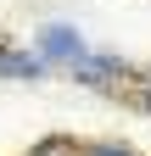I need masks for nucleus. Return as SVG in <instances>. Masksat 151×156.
I'll list each match as a JSON object with an SVG mask.
<instances>
[{"label": "nucleus", "mask_w": 151, "mask_h": 156, "mask_svg": "<svg viewBox=\"0 0 151 156\" xmlns=\"http://www.w3.org/2000/svg\"><path fill=\"white\" fill-rule=\"evenodd\" d=\"M39 62H67L73 73H79V67L90 62V45H84V34H79V28L50 23V28H39Z\"/></svg>", "instance_id": "obj_1"}, {"label": "nucleus", "mask_w": 151, "mask_h": 156, "mask_svg": "<svg viewBox=\"0 0 151 156\" xmlns=\"http://www.w3.org/2000/svg\"><path fill=\"white\" fill-rule=\"evenodd\" d=\"M39 56H17V50H0V73L6 78H39Z\"/></svg>", "instance_id": "obj_2"}, {"label": "nucleus", "mask_w": 151, "mask_h": 156, "mask_svg": "<svg viewBox=\"0 0 151 156\" xmlns=\"http://www.w3.org/2000/svg\"><path fill=\"white\" fill-rule=\"evenodd\" d=\"M84 156H134L129 145H95V151H84Z\"/></svg>", "instance_id": "obj_3"}]
</instances>
